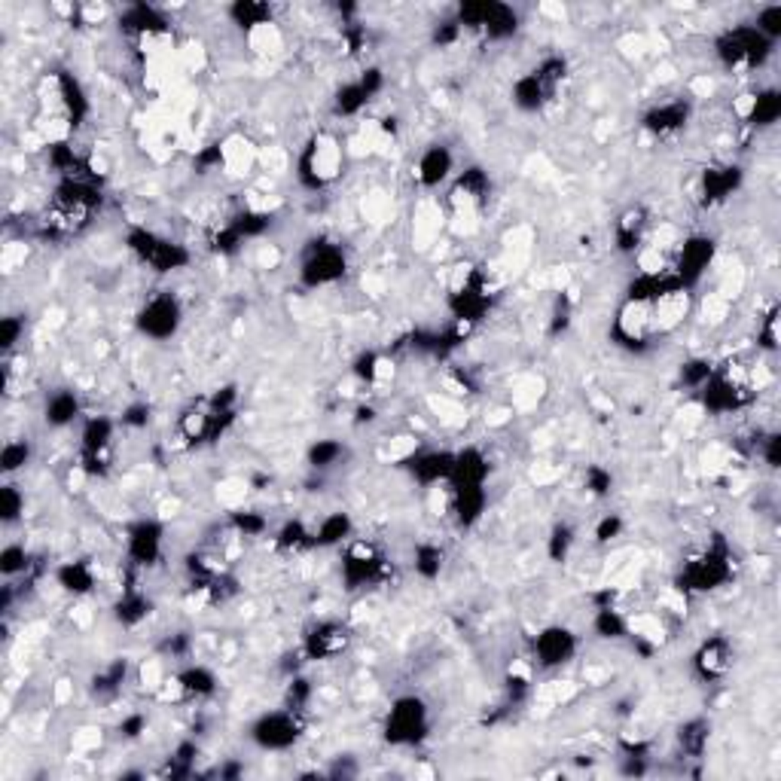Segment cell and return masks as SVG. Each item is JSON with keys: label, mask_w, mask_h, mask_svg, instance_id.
Masks as SVG:
<instances>
[{"label": "cell", "mask_w": 781, "mask_h": 781, "mask_svg": "<svg viewBox=\"0 0 781 781\" xmlns=\"http://www.w3.org/2000/svg\"><path fill=\"white\" fill-rule=\"evenodd\" d=\"M440 229H442L440 208L433 205V201H421V205L416 208V220H412V241H416V247L418 250L430 247L433 241H437Z\"/></svg>", "instance_id": "cell-1"}, {"label": "cell", "mask_w": 781, "mask_h": 781, "mask_svg": "<svg viewBox=\"0 0 781 781\" xmlns=\"http://www.w3.org/2000/svg\"><path fill=\"white\" fill-rule=\"evenodd\" d=\"M220 159H223L226 171H233V175H247V171L254 168V162L259 159V153L250 147L241 134H233V138L220 147Z\"/></svg>", "instance_id": "cell-2"}, {"label": "cell", "mask_w": 781, "mask_h": 781, "mask_svg": "<svg viewBox=\"0 0 781 781\" xmlns=\"http://www.w3.org/2000/svg\"><path fill=\"white\" fill-rule=\"evenodd\" d=\"M342 165V147L333 138H321L312 150V171L317 180H333Z\"/></svg>", "instance_id": "cell-3"}, {"label": "cell", "mask_w": 781, "mask_h": 781, "mask_svg": "<svg viewBox=\"0 0 781 781\" xmlns=\"http://www.w3.org/2000/svg\"><path fill=\"white\" fill-rule=\"evenodd\" d=\"M683 315H687V293H665L650 312V324H657L659 330H669Z\"/></svg>", "instance_id": "cell-4"}, {"label": "cell", "mask_w": 781, "mask_h": 781, "mask_svg": "<svg viewBox=\"0 0 781 781\" xmlns=\"http://www.w3.org/2000/svg\"><path fill=\"white\" fill-rule=\"evenodd\" d=\"M360 214H363L366 223H372V226L388 223V220H391V196H388V192H382V189L366 192L363 201H360Z\"/></svg>", "instance_id": "cell-5"}, {"label": "cell", "mask_w": 781, "mask_h": 781, "mask_svg": "<svg viewBox=\"0 0 781 781\" xmlns=\"http://www.w3.org/2000/svg\"><path fill=\"white\" fill-rule=\"evenodd\" d=\"M507 266L510 269H519L532 254V229L528 226H516L513 233L507 235Z\"/></svg>", "instance_id": "cell-6"}, {"label": "cell", "mask_w": 781, "mask_h": 781, "mask_svg": "<svg viewBox=\"0 0 781 781\" xmlns=\"http://www.w3.org/2000/svg\"><path fill=\"white\" fill-rule=\"evenodd\" d=\"M247 43H250V49H257V52H278L281 49V31L269 22H257L247 34Z\"/></svg>", "instance_id": "cell-7"}, {"label": "cell", "mask_w": 781, "mask_h": 781, "mask_svg": "<svg viewBox=\"0 0 781 781\" xmlns=\"http://www.w3.org/2000/svg\"><path fill=\"white\" fill-rule=\"evenodd\" d=\"M428 403H430V409L437 412V418H440L442 424H452V428H458V424L467 421V412H464V406H461L458 400L442 397V394H433Z\"/></svg>", "instance_id": "cell-8"}, {"label": "cell", "mask_w": 781, "mask_h": 781, "mask_svg": "<svg viewBox=\"0 0 781 781\" xmlns=\"http://www.w3.org/2000/svg\"><path fill=\"white\" fill-rule=\"evenodd\" d=\"M541 388H544L541 379H534V375H525V379L516 384V391H513V406H516V409H532V406H537V400H541Z\"/></svg>", "instance_id": "cell-9"}, {"label": "cell", "mask_w": 781, "mask_h": 781, "mask_svg": "<svg viewBox=\"0 0 781 781\" xmlns=\"http://www.w3.org/2000/svg\"><path fill=\"white\" fill-rule=\"evenodd\" d=\"M729 461H732V452L727 446H720V442H711V446L702 452V470H705V474H720V470L729 467Z\"/></svg>", "instance_id": "cell-10"}, {"label": "cell", "mask_w": 781, "mask_h": 781, "mask_svg": "<svg viewBox=\"0 0 781 781\" xmlns=\"http://www.w3.org/2000/svg\"><path fill=\"white\" fill-rule=\"evenodd\" d=\"M629 629L638 635V638H647V641H662V623L657 620V616H650V613H641V616H632L629 620Z\"/></svg>", "instance_id": "cell-11"}, {"label": "cell", "mask_w": 781, "mask_h": 781, "mask_svg": "<svg viewBox=\"0 0 781 781\" xmlns=\"http://www.w3.org/2000/svg\"><path fill=\"white\" fill-rule=\"evenodd\" d=\"M217 498H220V504H226V507H238L241 500L247 498V482L245 479H223L217 486Z\"/></svg>", "instance_id": "cell-12"}, {"label": "cell", "mask_w": 781, "mask_h": 781, "mask_svg": "<svg viewBox=\"0 0 781 781\" xmlns=\"http://www.w3.org/2000/svg\"><path fill=\"white\" fill-rule=\"evenodd\" d=\"M141 687H147V690H153V693H159V687L162 683H165V671H162V665L156 662V659H147L141 665Z\"/></svg>", "instance_id": "cell-13"}, {"label": "cell", "mask_w": 781, "mask_h": 781, "mask_svg": "<svg viewBox=\"0 0 781 781\" xmlns=\"http://www.w3.org/2000/svg\"><path fill=\"white\" fill-rule=\"evenodd\" d=\"M177 61L183 71H201L205 67V49L199 43H187L183 49H177Z\"/></svg>", "instance_id": "cell-14"}, {"label": "cell", "mask_w": 781, "mask_h": 781, "mask_svg": "<svg viewBox=\"0 0 781 781\" xmlns=\"http://www.w3.org/2000/svg\"><path fill=\"white\" fill-rule=\"evenodd\" d=\"M702 315H705L708 324H720L723 317L729 315V300H723L717 293H708V300L702 303Z\"/></svg>", "instance_id": "cell-15"}, {"label": "cell", "mask_w": 781, "mask_h": 781, "mask_svg": "<svg viewBox=\"0 0 781 781\" xmlns=\"http://www.w3.org/2000/svg\"><path fill=\"white\" fill-rule=\"evenodd\" d=\"M416 449H418V440L416 437H394L388 442V449H384V458H388V461H403V458H409Z\"/></svg>", "instance_id": "cell-16"}, {"label": "cell", "mask_w": 781, "mask_h": 781, "mask_svg": "<svg viewBox=\"0 0 781 781\" xmlns=\"http://www.w3.org/2000/svg\"><path fill=\"white\" fill-rule=\"evenodd\" d=\"M446 168H449V156H446V153H440V150H433L430 156L424 159V165H421V171H424V180H428V183L440 180L442 175H446Z\"/></svg>", "instance_id": "cell-17"}, {"label": "cell", "mask_w": 781, "mask_h": 781, "mask_svg": "<svg viewBox=\"0 0 781 781\" xmlns=\"http://www.w3.org/2000/svg\"><path fill=\"white\" fill-rule=\"evenodd\" d=\"M37 131L43 134L46 143H61L67 138V131H71V125H67L64 119H46V122H40V129H37Z\"/></svg>", "instance_id": "cell-18"}, {"label": "cell", "mask_w": 781, "mask_h": 781, "mask_svg": "<svg viewBox=\"0 0 781 781\" xmlns=\"http://www.w3.org/2000/svg\"><path fill=\"white\" fill-rule=\"evenodd\" d=\"M25 254H28V247L22 245V241H9V245L4 247V257H0L4 272H13L16 266H22L25 263Z\"/></svg>", "instance_id": "cell-19"}, {"label": "cell", "mask_w": 781, "mask_h": 781, "mask_svg": "<svg viewBox=\"0 0 781 781\" xmlns=\"http://www.w3.org/2000/svg\"><path fill=\"white\" fill-rule=\"evenodd\" d=\"M101 745V732L95 727H83L74 732V751H92Z\"/></svg>", "instance_id": "cell-20"}, {"label": "cell", "mask_w": 781, "mask_h": 781, "mask_svg": "<svg viewBox=\"0 0 781 781\" xmlns=\"http://www.w3.org/2000/svg\"><path fill=\"white\" fill-rule=\"evenodd\" d=\"M620 46H623L626 55H644L650 49V37L647 34H629V37L620 40Z\"/></svg>", "instance_id": "cell-21"}, {"label": "cell", "mask_w": 781, "mask_h": 781, "mask_svg": "<svg viewBox=\"0 0 781 781\" xmlns=\"http://www.w3.org/2000/svg\"><path fill=\"white\" fill-rule=\"evenodd\" d=\"M638 266H641L647 275H657V272H662V250H659V247H647V250H641Z\"/></svg>", "instance_id": "cell-22"}, {"label": "cell", "mask_w": 781, "mask_h": 781, "mask_svg": "<svg viewBox=\"0 0 781 781\" xmlns=\"http://www.w3.org/2000/svg\"><path fill=\"white\" fill-rule=\"evenodd\" d=\"M537 284H541V287H553V290H565V287H568V272H565V269H549V272Z\"/></svg>", "instance_id": "cell-23"}, {"label": "cell", "mask_w": 781, "mask_h": 781, "mask_svg": "<svg viewBox=\"0 0 781 781\" xmlns=\"http://www.w3.org/2000/svg\"><path fill=\"white\" fill-rule=\"evenodd\" d=\"M532 479L537 482V486H549L553 479H558V467H553V464H537V467L532 470Z\"/></svg>", "instance_id": "cell-24"}, {"label": "cell", "mask_w": 781, "mask_h": 781, "mask_svg": "<svg viewBox=\"0 0 781 781\" xmlns=\"http://www.w3.org/2000/svg\"><path fill=\"white\" fill-rule=\"evenodd\" d=\"M257 259H259V266H263V269H275L278 263H281V254H278L275 245H263V247H259V257Z\"/></svg>", "instance_id": "cell-25"}, {"label": "cell", "mask_w": 781, "mask_h": 781, "mask_svg": "<svg viewBox=\"0 0 781 781\" xmlns=\"http://www.w3.org/2000/svg\"><path fill=\"white\" fill-rule=\"evenodd\" d=\"M259 162H263L269 171H281V168H284V153H278V150H263V153H259Z\"/></svg>", "instance_id": "cell-26"}, {"label": "cell", "mask_w": 781, "mask_h": 781, "mask_svg": "<svg viewBox=\"0 0 781 781\" xmlns=\"http://www.w3.org/2000/svg\"><path fill=\"white\" fill-rule=\"evenodd\" d=\"M690 89H693V92H696V95H699V98H708V95H711V92H715V83H711V80H708V76H696V80H693V86H690Z\"/></svg>", "instance_id": "cell-27"}, {"label": "cell", "mask_w": 781, "mask_h": 781, "mask_svg": "<svg viewBox=\"0 0 781 781\" xmlns=\"http://www.w3.org/2000/svg\"><path fill=\"white\" fill-rule=\"evenodd\" d=\"M71 693H74V683L71 681H59V683H55V702H59V705H64V702L71 699Z\"/></svg>", "instance_id": "cell-28"}, {"label": "cell", "mask_w": 781, "mask_h": 781, "mask_svg": "<svg viewBox=\"0 0 781 781\" xmlns=\"http://www.w3.org/2000/svg\"><path fill=\"white\" fill-rule=\"evenodd\" d=\"M71 616H74L76 626H89V623H92V611H89V607H74Z\"/></svg>", "instance_id": "cell-29"}, {"label": "cell", "mask_w": 781, "mask_h": 781, "mask_svg": "<svg viewBox=\"0 0 781 781\" xmlns=\"http://www.w3.org/2000/svg\"><path fill=\"white\" fill-rule=\"evenodd\" d=\"M363 287H366V290H372L375 296H379V293H384V281H382V278H375V275L363 278Z\"/></svg>", "instance_id": "cell-30"}, {"label": "cell", "mask_w": 781, "mask_h": 781, "mask_svg": "<svg viewBox=\"0 0 781 781\" xmlns=\"http://www.w3.org/2000/svg\"><path fill=\"white\" fill-rule=\"evenodd\" d=\"M541 13H544V16H553V18H558V22H562V18H565V6H558V4H541Z\"/></svg>", "instance_id": "cell-31"}, {"label": "cell", "mask_w": 781, "mask_h": 781, "mask_svg": "<svg viewBox=\"0 0 781 781\" xmlns=\"http://www.w3.org/2000/svg\"><path fill=\"white\" fill-rule=\"evenodd\" d=\"M101 16H104L101 6H89V9H86V18H89V22H95V18H101Z\"/></svg>", "instance_id": "cell-32"}]
</instances>
